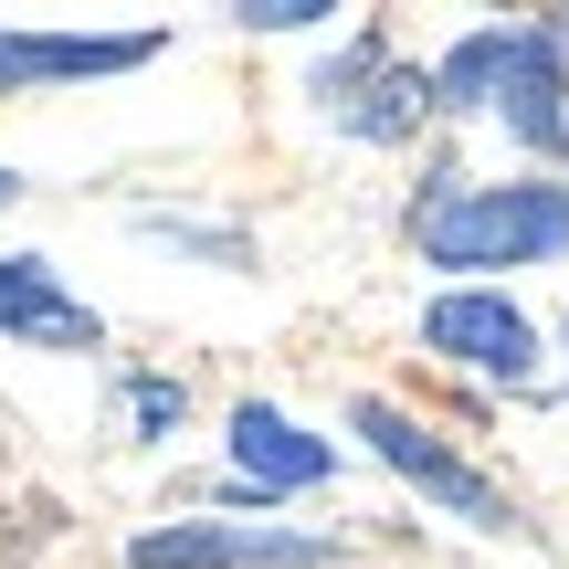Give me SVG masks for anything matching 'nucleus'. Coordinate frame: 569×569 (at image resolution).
<instances>
[{"instance_id": "nucleus-1", "label": "nucleus", "mask_w": 569, "mask_h": 569, "mask_svg": "<svg viewBox=\"0 0 569 569\" xmlns=\"http://www.w3.org/2000/svg\"><path fill=\"white\" fill-rule=\"evenodd\" d=\"M411 243L443 274H507V264H559L569 253V180H432L411 201Z\"/></svg>"}, {"instance_id": "nucleus-2", "label": "nucleus", "mask_w": 569, "mask_h": 569, "mask_svg": "<svg viewBox=\"0 0 569 569\" xmlns=\"http://www.w3.org/2000/svg\"><path fill=\"white\" fill-rule=\"evenodd\" d=\"M422 348L453 369H475V380H528L538 369V327L517 296H496V284H443V296L422 306Z\"/></svg>"}, {"instance_id": "nucleus-3", "label": "nucleus", "mask_w": 569, "mask_h": 569, "mask_svg": "<svg viewBox=\"0 0 569 569\" xmlns=\"http://www.w3.org/2000/svg\"><path fill=\"white\" fill-rule=\"evenodd\" d=\"M359 432H369V453H380L390 475H411L422 496H443L453 517H475V528H517L507 496H496V486H486V475H475L432 422H411V411H390V401H359Z\"/></svg>"}, {"instance_id": "nucleus-4", "label": "nucleus", "mask_w": 569, "mask_h": 569, "mask_svg": "<svg viewBox=\"0 0 569 569\" xmlns=\"http://www.w3.org/2000/svg\"><path fill=\"white\" fill-rule=\"evenodd\" d=\"M496 117L517 127V148L569 159V53H559V21H517V63H507V84H496Z\"/></svg>"}, {"instance_id": "nucleus-5", "label": "nucleus", "mask_w": 569, "mask_h": 569, "mask_svg": "<svg viewBox=\"0 0 569 569\" xmlns=\"http://www.w3.org/2000/svg\"><path fill=\"white\" fill-rule=\"evenodd\" d=\"M127 559L138 569H327L338 549L296 528H148Z\"/></svg>"}, {"instance_id": "nucleus-6", "label": "nucleus", "mask_w": 569, "mask_h": 569, "mask_svg": "<svg viewBox=\"0 0 569 569\" xmlns=\"http://www.w3.org/2000/svg\"><path fill=\"white\" fill-rule=\"evenodd\" d=\"M222 443H232V465H243L264 496H306V486H327V475H338V453H327L317 432H296L274 401H232Z\"/></svg>"}, {"instance_id": "nucleus-7", "label": "nucleus", "mask_w": 569, "mask_h": 569, "mask_svg": "<svg viewBox=\"0 0 569 569\" xmlns=\"http://www.w3.org/2000/svg\"><path fill=\"white\" fill-rule=\"evenodd\" d=\"M0 338H63V348H96V317L53 284V264L32 253H0Z\"/></svg>"}, {"instance_id": "nucleus-8", "label": "nucleus", "mask_w": 569, "mask_h": 569, "mask_svg": "<svg viewBox=\"0 0 569 569\" xmlns=\"http://www.w3.org/2000/svg\"><path fill=\"white\" fill-rule=\"evenodd\" d=\"M159 32H117V42H42V32H0V84L32 74H117V63H148Z\"/></svg>"}, {"instance_id": "nucleus-9", "label": "nucleus", "mask_w": 569, "mask_h": 569, "mask_svg": "<svg viewBox=\"0 0 569 569\" xmlns=\"http://www.w3.org/2000/svg\"><path fill=\"white\" fill-rule=\"evenodd\" d=\"M507 63H517V21H486V32H465V42L443 53V74H432V106H443V117H475V106H496Z\"/></svg>"}, {"instance_id": "nucleus-10", "label": "nucleus", "mask_w": 569, "mask_h": 569, "mask_svg": "<svg viewBox=\"0 0 569 569\" xmlns=\"http://www.w3.org/2000/svg\"><path fill=\"white\" fill-rule=\"evenodd\" d=\"M138 422H180V390H169V380H138Z\"/></svg>"}, {"instance_id": "nucleus-11", "label": "nucleus", "mask_w": 569, "mask_h": 569, "mask_svg": "<svg viewBox=\"0 0 569 569\" xmlns=\"http://www.w3.org/2000/svg\"><path fill=\"white\" fill-rule=\"evenodd\" d=\"M11 190H21V180H11V169H0V201H11Z\"/></svg>"}, {"instance_id": "nucleus-12", "label": "nucleus", "mask_w": 569, "mask_h": 569, "mask_svg": "<svg viewBox=\"0 0 569 569\" xmlns=\"http://www.w3.org/2000/svg\"><path fill=\"white\" fill-rule=\"evenodd\" d=\"M559 348H569V327H559Z\"/></svg>"}]
</instances>
